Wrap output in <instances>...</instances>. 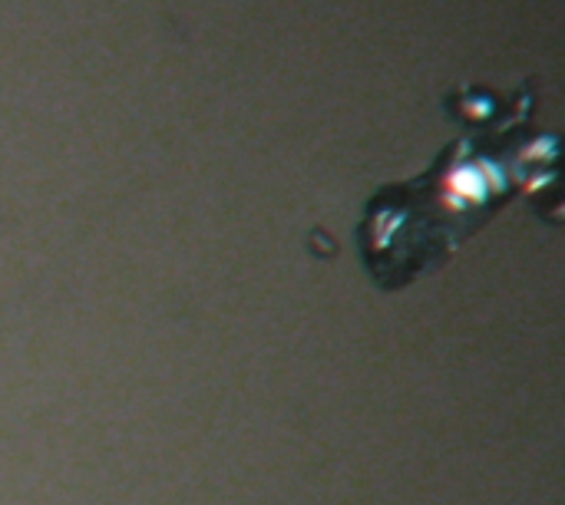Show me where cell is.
I'll return each instance as SVG.
<instances>
[{
  "mask_svg": "<svg viewBox=\"0 0 565 505\" xmlns=\"http://www.w3.org/2000/svg\"><path fill=\"white\" fill-rule=\"evenodd\" d=\"M447 103L460 106L467 132L440 162L430 165L427 175L407 185L381 189L361 222L367 271H374L404 241V235L424 222L401 255L391 288H401L414 275L440 265L467 235L490 222L503 202H510L520 189L540 185V159L553 162V136L540 146V139L526 132L533 79L510 96L463 89Z\"/></svg>",
  "mask_w": 565,
  "mask_h": 505,
  "instance_id": "6da1fadb",
  "label": "cell"
}]
</instances>
